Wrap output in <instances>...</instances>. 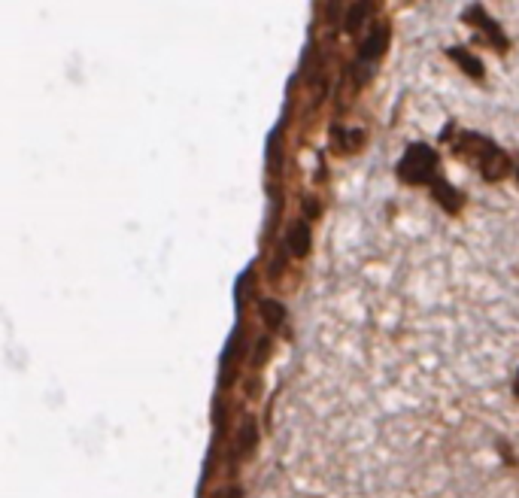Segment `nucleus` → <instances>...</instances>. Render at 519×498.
<instances>
[{
	"instance_id": "nucleus-3",
	"label": "nucleus",
	"mask_w": 519,
	"mask_h": 498,
	"mask_svg": "<svg viewBox=\"0 0 519 498\" xmlns=\"http://www.w3.org/2000/svg\"><path fill=\"white\" fill-rule=\"evenodd\" d=\"M386 46H389V28L386 25H373L368 31V37L361 40V58H377V56H382Z\"/></svg>"
},
{
	"instance_id": "nucleus-5",
	"label": "nucleus",
	"mask_w": 519,
	"mask_h": 498,
	"mask_svg": "<svg viewBox=\"0 0 519 498\" xmlns=\"http://www.w3.org/2000/svg\"><path fill=\"white\" fill-rule=\"evenodd\" d=\"M434 198H437V201H441V204H443L450 213H459V207H462V195L455 192V188H453L450 183H443V179H437V183H434Z\"/></svg>"
},
{
	"instance_id": "nucleus-2",
	"label": "nucleus",
	"mask_w": 519,
	"mask_h": 498,
	"mask_svg": "<svg viewBox=\"0 0 519 498\" xmlns=\"http://www.w3.org/2000/svg\"><path fill=\"white\" fill-rule=\"evenodd\" d=\"M434 174H437V152L432 147H425V143L407 147V152L398 161L401 183H407V186L434 183Z\"/></svg>"
},
{
	"instance_id": "nucleus-8",
	"label": "nucleus",
	"mask_w": 519,
	"mask_h": 498,
	"mask_svg": "<svg viewBox=\"0 0 519 498\" xmlns=\"http://www.w3.org/2000/svg\"><path fill=\"white\" fill-rule=\"evenodd\" d=\"M364 15H368V6H364V4H355V6H352V13H350V19H346V28L355 31V28H359V22L364 19Z\"/></svg>"
},
{
	"instance_id": "nucleus-1",
	"label": "nucleus",
	"mask_w": 519,
	"mask_h": 498,
	"mask_svg": "<svg viewBox=\"0 0 519 498\" xmlns=\"http://www.w3.org/2000/svg\"><path fill=\"white\" fill-rule=\"evenodd\" d=\"M468 156L473 165L480 168V174L486 179H501L510 174V158L501 152L495 143L486 137H477V134H464L459 140V156Z\"/></svg>"
},
{
	"instance_id": "nucleus-7",
	"label": "nucleus",
	"mask_w": 519,
	"mask_h": 498,
	"mask_svg": "<svg viewBox=\"0 0 519 498\" xmlns=\"http://www.w3.org/2000/svg\"><path fill=\"white\" fill-rule=\"evenodd\" d=\"M261 316H264V322L280 325L282 320H286V310H282L280 304H273V301H261Z\"/></svg>"
},
{
	"instance_id": "nucleus-10",
	"label": "nucleus",
	"mask_w": 519,
	"mask_h": 498,
	"mask_svg": "<svg viewBox=\"0 0 519 498\" xmlns=\"http://www.w3.org/2000/svg\"><path fill=\"white\" fill-rule=\"evenodd\" d=\"M514 389H516V395H519V374H516V383H514Z\"/></svg>"
},
{
	"instance_id": "nucleus-4",
	"label": "nucleus",
	"mask_w": 519,
	"mask_h": 498,
	"mask_svg": "<svg viewBox=\"0 0 519 498\" xmlns=\"http://www.w3.org/2000/svg\"><path fill=\"white\" fill-rule=\"evenodd\" d=\"M289 249L295 252V256H307V249H310V225L307 222H295V225H291Z\"/></svg>"
},
{
	"instance_id": "nucleus-6",
	"label": "nucleus",
	"mask_w": 519,
	"mask_h": 498,
	"mask_svg": "<svg viewBox=\"0 0 519 498\" xmlns=\"http://www.w3.org/2000/svg\"><path fill=\"white\" fill-rule=\"evenodd\" d=\"M450 56H453L455 65L468 70V74H471L473 79H483V65L471 56V52H464V49H450Z\"/></svg>"
},
{
	"instance_id": "nucleus-9",
	"label": "nucleus",
	"mask_w": 519,
	"mask_h": 498,
	"mask_svg": "<svg viewBox=\"0 0 519 498\" xmlns=\"http://www.w3.org/2000/svg\"><path fill=\"white\" fill-rule=\"evenodd\" d=\"M255 443V429H252V420H246V432L240 429V450L249 452Z\"/></svg>"
}]
</instances>
